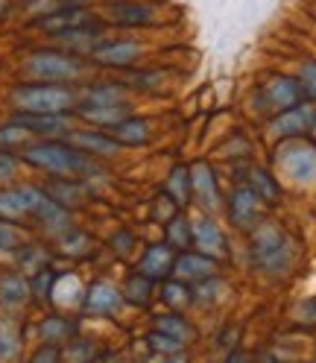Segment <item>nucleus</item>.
Instances as JSON below:
<instances>
[{"label": "nucleus", "instance_id": "nucleus-1", "mask_svg": "<svg viewBox=\"0 0 316 363\" xmlns=\"http://www.w3.org/2000/svg\"><path fill=\"white\" fill-rule=\"evenodd\" d=\"M21 162H27L30 167H38L50 176L88 179L100 173V164L94 155L82 152L77 144L62 141V138H41V141L21 147Z\"/></svg>", "mask_w": 316, "mask_h": 363}, {"label": "nucleus", "instance_id": "nucleus-2", "mask_svg": "<svg viewBox=\"0 0 316 363\" xmlns=\"http://www.w3.org/2000/svg\"><path fill=\"white\" fill-rule=\"evenodd\" d=\"M249 252H252L255 267L266 272V276H287V269L293 267V243L281 232L278 223L261 220L252 225Z\"/></svg>", "mask_w": 316, "mask_h": 363}, {"label": "nucleus", "instance_id": "nucleus-3", "mask_svg": "<svg viewBox=\"0 0 316 363\" xmlns=\"http://www.w3.org/2000/svg\"><path fill=\"white\" fill-rule=\"evenodd\" d=\"M15 111H44V115H62L74 111L79 103V91L64 82H24L9 94Z\"/></svg>", "mask_w": 316, "mask_h": 363}, {"label": "nucleus", "instance_id": "nucleus-4", "mask_svg": "<svg viewBox=\"0 0 316 363\" xmlns=\"http://www.w3.org/2000/svg\"><path fill=\"white\" fill-rule=\"evenodd\" d=\"M88 71V65L82 56H74L62 48H44V50H33L24 59V74L33 82H64L74 85L77 79H82Z\"/></svg>", "mask_w": 316, "mask_h": 363}, {"label": "nucleus", "instance_id": "nucleus-5", "mask_svg": "<svg viewBox=\"0 0 316 363\" xmlns=\"http://www.w3.org/2000/svg\"><path fill=\"white\" fill-rule=\"evenodd\" d=\"M24 188V196H27V211H30V220L38 223L44 232L50 235H62L71 229V208H64L62 202H56L47 188H35V185H21Z\"/></svg>", "mask_w": 316, "mask_h": 363}, {"label": "nucleus", "instance_id": "nucleus-6", "mask_svg": "<svg viewBox=\"0 0 316 363\" xmlns=\"http://www.w3.org/2000/svg\"><path fill=\"white\" fill-rule=\"evenodd\" d=\"M305 88L299 82V77H287V74H273L266 77L264 85H258V106L261 111H273V115H278V111L290 108V106H299L305 100Z\"/></svg>", "mask_w": 316, "mask_h": 363}, {"label": "nucleus", "instance_id": "nucleus-7", "mask_svg": "<svg viewBox=\"0 0 316 363\" xmlns=\"http://www.w3.org/2000/svg\"><path fill=\"white\" fill-rule=\"evenodd\" d=\"M278 164L293 182H316V147L302 138H287L278 147Z\"/></svg>", "mask_w": 316, "mask_h": 363}, {"label": "nucleus", "instance_id": "nucleus-8", "mask_svg": "<svg viewBox=\"0 0 316 363\" xmlns=\"http://www.w3.org/2000/svg\"><path fill=\"white\" fill-rule=\"evenodd\" d=\"M97 67H115V71H126L144 59V44L135 38H103L94 53L88 56Z\"/></svg>", "mask_w": 316, "mask_h": 363}, {"label": "nucleus", "instance_id": "nucleus-9", "mask_svg": "<svg viewBox=\"0 0 316 363\" xmlns=\"http://www.w3.org/2000/svg\"><path fill=\"white\" fill-rule=\"evenodd\" d=\"M103 18L115 27H152L158 24V4H147V0H111L103 9Z\"/></svg>", "mask_w": 316, "mask_h": 363}, {"label": "nucleus", "instance_id": "nucleus-10", "mask_svg": "<svg viewBox=\"0 0 316 363\" xmlns=\"http://www.w3.org/2000/svg\"><path fill=\"white\" fill-rule=\"evenodd\" d=\"M316 118V108L313 103H299V106H290L284 111H278V115L269 121L266 132H269V138H276V141H287V138H305V135L310 132V123Z\"/></svg>", "mask_w": 316, "mask_h": 363}, {"label": "nucleus", "instance_id": "nucleus-11", "mask_svg": "<svg viewBox=\"0 0 316 363\" xmlns=\"http://www.w3.org/2000/svg\"><path fill=\"white\" fill-rule=\"evenodd\" d=\"M12 121L24 126L35 138H64L74 132V111H62V115H44V111H15Z\"/></svg>", "mask_w": 316, "mask_h": 363}, {"label": "nucleus", "instance_id": "nucleus-12", "mask_svg": "<svg viewBox=\"0 0 316 363\" xmlns=\"http://www.w3.org/2000/svg\"><path fill=\"white\" fill-rule=\"evenodd\" d=\"M82 24H91V12L85 6H59V4L47 12H38V18L33 21V27L47 35H59L64 30H74Z\"/></svg>", "mask_w": 316, "mask_h": 363}, {"label": "nucleus", "instance_id": "nucleus-13", "mask_svg": "<svg viewBox=\"0 0 316 363\" xmlns=\"http://www.w3.org/2000/svg\"><path fill=\"white\" fill-rule=\"evenodd\" d=\"M261 196L249 188V185H240L229 194V206H225V214H229L232 225H237V229H252V225L258 223L261 217Z\"/></svg>", "mask_w": 316, "mask_h": 363}, {"label": "nucleus", "instance_id": "nucleus-14", "mask_svg": "<svg viewBox=\"0 0 316 363\" xmlns=\"http://www.w3.org/2000/svg\"><path fill=\"white\" fill-rule=\"evenodd\" d=\"M217 267H220V261L217 258H211V255H205V252H191V249H182L176 258H173V276L179 279V281H202V279H211V276H217Z\"/></svg>", "mask_w": 316, "mask_h": 363}, {"label": "nucleus", "instance_id": "nucleus-15", "mask_svg": "<svg viewBox=\"0 0 316 363\" xmlns=\"http://www.w3.org/2000/svg\"><path fill=\"white\" fill-rule=\"evenodd\" d=\"M191 249L205 252V255H211L217 261L225 255V235L208 214L191 220Z\"/></svg>", "mask_w": 316, "mask_h": 363}, {"label": "nucleus", "instance_id": "nucleus-16", "mask_svg": "<svg viewBox=\"0 0 316 363\" xmlns=\"http://www.w3.org/2000/svg\"><path fill=\"white\" fill-rule=\"evenodd\" d=\"M123 305V290H118L111 281H94L82 296V311L88 316H111Z\"/></svg>", "mask_w": 316, "mask_h": 363}, {"label": "nucleus", "instance_id": "nucleus-17", "mask_svg": "<svg viewBox=\"0 0 316 363\" xmlns=\"http://www.w3.org/2000/svg\"><path fill=\"white\" fill-rule=\"evenodd\" d=\"M67 141L77 144L82 152L94 155V158H115L123 150L106 129H74L71 135H67Z\"/></svg>", "mask_w": 316, "mask_h": 363}, {"label": "nucleus", "instance_id": "nucleus-18", "mask_svg": "<svg viewBox=\"0 0 316 363\" xmlns=\"http://www.w3.org/2000/svg\"><path fill=\"white\" fill-rule=\"evenodd\" d=\"M191 191L193 199L202 206L205 214H214L220 208V191H217V176L205 162H196L191 167Z\"/></svg>", "mask_w": 316, "mask_h": 363}, {"label": "nucleus", "instance_id": "nucleus-19", "mask_svg": "<svg viewBox=\"0 0 316 363\" xmlns=\"http://www.w3.org/2000/svg\"><path fill=\"white\" fill-rule=\"evenodd\" d=\"M56 38V44L62 50H67V53H74V56H91L94 53V48L103 41V30L94 24H82V27H74V30H64V33H59V35H53Z\"/></svg>", "mask_w": 316, "mask_h": 363}, {"label": "nucleus", "instance_id": "nucleus-20", "mask_svg": "<svg viewBox=\"0 0 316 363\" xmlns=\"http://www.w3.org/2000/svg\"><path fill=\"white\" fill-rule=\"evenodd\" d=\"M106 132H108L123 150H126V147H144V144L152 141V135H155V132H152V123H149L147 118H135V115H126L123 121L106 126Z\"/></svg>", "mask_w": 316, "mask_h": 363}, {"label": "nucleus", "instance_id": "nucleus-21", "mask_svg": "<svg viewBox=\"0 0 316 363\" xmlns=\"http://www.w3.org/2000/svg\"><path fill=\"white\" fill-rule=\"evenodd\" d=\"M173 246L170 243H155V246H149L147 252L141 255V261H138V272H144L147 279H152V281H162V279H167L170 272H173Z\"/></svg>", "mask_w": 316, "mask_h": 363}, {"label": "nucleus", "instance_id": "nucleus-22", "mask_svg": "<svg viewBox=\"0 0 316 363\" xmlns=\"http://www.w3.org/2000/svg\"><path fill=\"white\" fill-rule=\"evenodd\" d=\"M30 279L24 272L9 269V272H0V305L15 311V308H24L30 302Z\"/></svg>", "mask_w": 316, "mask_h": 363}, {"label": "nucleus", "instance_id": "nucleus-23", "mask_svg": "<svg viewBox=\"0 0 316 363\" xmlns=\"http://www.w3.org/2000/svg\"><path fill=\"white\" fill-rule=\"evenodd\" d=\"M74 115H79L82 121L88 123H94L100 129L111 126V123H118L129 115V103H106V106H77L74 108Z\"/></svg>", "mask_w": 316, "mask_h": 363}, {"label": "nucleus", "instance_id": "nucleus-24", "mask_svg": "<svg viewBox=\"0 0 316 363\" xmlns=\"http://www.w3.org/2000/svg\"><path fill=\"white\" fill-rule=\"evenodd\" d=\"M106 103H126V85L120 82H94L79 91L77 106H106Z\"/></svg>", "mask_w": 316, "mask_h": 363}, {"label": "nucleus", "instance_id": "nucleus-25", "mask_svg": "<svg viewBox=\"0 0 316 363\" xmlns=\"http://www.w3.org/2000/svg\"><path fill=\"white\" fill-rule=\"evenodd\" d=\"M77 337V323L71 316H47V320L38 323V340L41 343H53V346H64L67 340Z\"/></svg>", "mask_w": 316, "mask_h": 363}, {"label": "nucleus", "instance_id": "nucleus-26", "mask_svg": "<svg viewBox=\"0 0 316 363\" xmlns=\"http://www.w3.org/2000/svg\"><path fill=\"white\" fill-rule=\"evenodd\" d=\"M47 194L56 199V202H62L64 208H74V206H82L85 202V185H82V179H71V176H59L53 185L47 188Z\"/></svg>", "mask_w": 316, "mask_h": 363}, {"label": "nucleus", "instance_id": "nucleus-27", "mask_svg": "<svg viewBox=\"0 0 316 363\" xmlns=\"http://www.w3.org/2000/svg\"><path fill=\"white\" fill-rule=\"evenodd\" d=\"M0 220H9V223H27L30 220L24 188H4L0 191Z\"/></svg>", "mask_w": 316, "mask_h": 363}, {"label": "nucleus", "instance_id": "nucleus-28", "mask_svg": "<svg viewBox=\"0 0 316 363\" xmlns=\"http://www.w3.org/2000/svg\"><path fill=\"white\" fill-rule=\"evenodd\" d=\"M167 196L176 202L179 208L191 206V199H193V191H191V167L179 164V167L170 173V179H167Z\"/></svg>", "mask_w": 316, "mask_h": 363}, {"label": "nucleus", "instance_id": "nucleus-29", "mask_svg": "<svg viewBox=\"0 0 316 363\" xmlns=\"http://www.w3.org/2000/svg\"><path fill=\"white\" fill-rule=\"evenodd\" d=\"M246 185H249L258 196H261V202H266V206H276L278 202V196H281V191H278V185H276V179H273V173H266V170H261V167H252L249 173H246Z\"/></svg>", "mask_w": 316, "mask_h": 363}, {"label": "nucleus", "instance_id": "nucleus-30", "mask_svg": "<svg viewBox=\"0 0 316 363\" xmlns=\"http://www.w3.org/2000/svg\"><path fill=\"white\" fill-rule=\"evenodd\" d=\"M155 328H158V331H164V334H170V337H176V340H182L185 346L193 343V337H196L193 325L185 320V316H179V311H176V313H162V316H155Z\"/></svg>", "mask_w": 316, "mask_h": 363}, {"label": "nucleus", "instance_id": "nucleus-31", "mask_svg": "<svg viewBox=\"0 0 316 363\" xmlns=\"http://www.w3.org/2000/svg\"><path fill=\"white\" fill-rule=\"evenodd\" d=\"M149 299H152V279H147L144 272H132L123 284V302L144 308V305H149Z\"/></svg>", "mask_w": 316, "mask_h": 363}, {"label": "nucleus", "instance_id": "nucleus-32", "mask_svg": "<svg viewBox=\"0 0 316 363\" xmlns=\"http://www.w3.org/2000/svg\"><path fill=\"white\" fill-rule=\"evenodd\" d=\"M147 346L155 352V354H162V357H170V360H185V343L182 340H176V337H170V334H164V331H152L149 337H147Z\"/></svg>", "mask_w": 316, "mask_h": 363}, {"label": "nucleus", "instance_id": "nucleus-33", "mask_svg": "<svg viewBox=\"0 0 316 363\" xmlns=\"http://www.w3.org/2000/svg\"><path fill=\"white\" fill-rule=\"evenodd\" d=\"M164 235H167V243L173 249H191V220L176 208V214L164 225Z\"/></svg>", "mask_w": 316, "mask_h": 363}, {"label": "nucleus", "instance_id": "nucleus-34", "mask_svg": "<svg viewBox=\"0 0 316 363\" xmlns=\"http://www.w3.org/2000/svg\"><path fill=\"white\" fill-rule=\"evenodd\" d=\"M162 302L170 308V311H185L191 302H193V290L188 287V281H167L162 287Z\"/></svg>", "mask_w": 316, "mask_h": 363}, {"label": "nucleus", "instance_id": "nucleus-35", "mask_svg": "<svg viewBox=\"0 0 316 363\" xmlns=\"http://www.w3.org/2000/svg\"><path fill=\"white\" fill-rule=\"evenodd\" d=\"M59 249L64 255H74V258H82V255H88L94 249V240L88 238L85 232H79V229H67V232H62V238H59Z\"/></svg>", "mask_w": 316, "mask_h": 363}, {"label": "nucleus", "instance_id": "nucleus-36", "mask_svg": "<svg viewBox=\"0 0 316 363\" xmlns=\"http://www.w3.org/2000/svg\"><path fill=\"white\" fill-rule=\"evenodd\" d=\"M53 284H56V272L50 267H44L30 276V293L38 302H50L53 299Z\"/></svg>", "mask_w": 316, "mask_h": 363}, {"label": "nucleus", "instance_id": "nucleus-37", "mask_svg": "<svg viewBox=\"0 0 316 363\" xmlns=\"http://www.w3.org/2000/svg\"><path fill=\"white\" fill-rule=\"evenodd\" d=\"M199 287H196V293H193V302H199V305H217V302H222V293H225V284L217 279V276H211V279H202V281H196Z\"/></svg>", "mask_w": 316, "mask_h": 363}, {"label": "nucleus", "instance_id": "nucleus-38", "mask_svg": "<svg viewBox=\"0 0 316 363\" xmlns=\"http://www.w3.org/2000/svg\"><path fill=\"white\" fill-rule=\"evenodd\" d=\"M30 138H33V135L24 129V126H18L15 121H9L6 126H0V147H4V150H21V147H27L30 144Z\"/></svg>", "mask_w": 316, "mask_h": 363}, {"label": "nucleus", "instance_id": "nucleus-39", "mask_svg": "<svg viewBox=\"0 0 316 363\" xmlns=\"http://www.w3.org/2000/svg\"><path fill=\"white\" fill-rule=\"evenodd\" d=\"M18 264L27 276H33V272L47 267V255H44L38 246H18Z\"/></svg>", "mask_w": 316, "mask_h": 363}, {"label": "nucleus", "instance_id": "nucleus-40", "mask_svg": "<svg viewBox=\"0 0 316 363\" xmlns=\"http://www.w3.org/2000/svg\"><path fill=\"white\" fill-rule=\"evenodd\" d=\"M15 225H18V223L0 220V252H18V246H21V235H18Z\"/></svg>", "mask_w": 316, "mask_h": 363}, {"label": "nucleus", "instance_id": "nucleus-41", "mask_svg": "<svg viewBox=\"0 0 316 363\" xmlns=\"http://www.w3.org/2000/svg\"><path fill=\"white\" fill-rule=\"evenodd\" d=\"M296 77H299V82H302V88H305V94H307L310 100H316V59H305Z\"/></svg>", "mask_w": 316, "mask_h": 363}, {"label": "nucleus", "instance_id": "nucleus-42", "mask_svg": "<svg viewBox=\"0 0 316 363\" xmlns=\"http://www.w3.org/2000/svg\"><path fill=\"white\" fill-rule=\"evenodd\" d=\"M67 349L62 352V357H67V360H88V357H94V352H91V343L88 340H67L64 343Z\"/></svg>", "mask_w": 316, "mask_h": 363}, {"label": "nucleus", "instance_id": "nucleus-43", "mask_svg": "<svg viewBox=\"0 0 316 363\" xmlns=\"http://www.w3.org/2000/svg\"><path fill=\"white\" fill-rule=\"evenodd\" d=\"M18 167H21V158H18L12 150L0 147V182L15 179V176H18Z\"/></svg>", "mask_w": 316, "mask_h": 363}, {"label": "nucleus", "instance_id": "nucleus-44", "mask_svg": "<svg viewBox=\"0 0 316 363\" xmlns=\"http://www.w3.org/2000/svg\"><path fill=\"white\" fill-rule=\"evenodd\" d=\"M162 85V74H129L126 77V88H144V91H155Z\"/></svg>", "mask_w": 316, "mask_h": 363}, {"label": "nucleus", "instance_id": "nucleus-45", "mask_svg": "<svg viewBox=\"0 0 316 363\" xmlns=\"http://www.w3.org/2000/svg\"><path fill=\"white\" fill-rule=\"evenodd\" d=\"M132 243H135L132 232H118L115 238H111V249H115V252H118V255H129V249H132Z\"/></svg>", "mask_w": 316, "mask_h": 363}, {"label": "nucleus", "instance_id": "nucleus-46", "mask_svg": "<svg viewBox=\"0 0 316 363\" xmlns=\"http://www.w3.org/2000/svg\"><path fill=\"white\" fill-rule=\"evenodd\" d=\"M302 323L316 325V299H310V302L302 305Z\"/></svg>", "mask_w": 316, "mask_h": 363}, {"label": "nucleus", "instance_id": "nucleus-47", "mask_svg": "<svg viewBox=\"0 0 316 363\" xmlns=\"http://www.w3.org/2000/svg\"><path fill=\"white\" fill-rule=\"evenodd\" d=\"M53 4H59V6H88L91 0H53Z\"/></svg>", "mask_w": 316, "mask_h": 363}, {"label": "nucleus", "instance_id": "nucleus-48", "mask_svg": "<svg viewBox=\"0 0 316 363\" xmlns=\"http://www.w3.org/2000/svg\"><path fill=\"white\" fill-rule=\"evenodd\" d=\"M310 135H313V138H316V118H313V123H310Z\"/></svg>", "mask_w": 316, "mask_h": 363}]
</instances>
